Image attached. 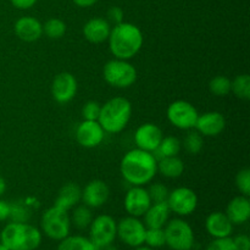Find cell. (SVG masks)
I'll list each match as a JSON object with an SVG mask.
<instances>
[{
  "label": "cell",
  "mask_w": 250,
  "mask_h": 250,
  "mask_svg": "<svg viewBox=\"0 0 250 250\" xmlns=\"http://www.w3.org/2000/svg\"><path fill=\"white\" fill-rule=\"evenodd\" d=\"M120 171L126 182L132 186H146L158 172V159L153 153L142 149L127 151L120 164Z\"/></svg>",
  "instance_id": "cell-1"
},
{
  "label": "cell",
  "mask_w": 250,
  "mask_h": 250,
  "mask_svg": "<svg viewBox=\"0 0 250 250\" xmlns=\"http://www.w3.org/2000/svg\"><path fill=\"white\" fill-rule=\"evenodd\" d=\"M107 42L114 58L129 60L141 51L144 38L142 31L136 24L121 22L112 27Z\"/></svg>",
  "instance_id": "cell-2"
},
{
  "label": "cell",
  "mask_w": 250,
  "mask_h": 250,
  "mask_svg": "<svg viewBox=\"0 0 250 250\" xmlns=\"http://www.w3.org/2000/svg\"><path fill=\"white\" fill-rule=\"evenodd\" d=\"M0 243L9 250H36L42 243V233L27 222H10L0 233Z\"/></svg>",
  "instance_id": "cell-3"
},
{
  "label": "cell",
  "mask_w": 250,
  "mask_h": 250,
  "mask_svg": "<svg viewBox=\"0 0 250 250\" xmlns=\"http://www.w3.org/2000/svg\"><path fill=\"white\" fill-rule=\"evenodd\" d=\"M131 117V102L124 97H115L102 105L98 122L105 133L116 134L126 128Z\"/></svg>",
  "instance_id": "cell-4"
},
{
  "label": "cell",
  "mask_w": 250,
  "mask_h": 250,
  "mask_svg": "<svg viewBox=\"0 0 250 250\" xmlns=\"http://www.w3.org/2000/svg\"><path fill=\"white\" fill-rule=\"evenodd\" d=\"M104 81L115 88H129L137 81V70L128 60L112 59L105 63L103 68Z\"/></svg>",
  "instance_id": "cell-5"
},
{
  "label": "cell",
  "mask_w": 250,
  "mask_h": 250,
  "mask_svg": "<svg viewBox=\"0 0 250 250\" xmlns=\"http://www.w3.org/2000/svg\"><path fill=\"white\" fill-rule=\"evenodd\" d=\"M41 226L46 237L60 242L70 234L71 220L68 212L53 205L42 215Z\"/></svg>",
  "instance_id": "cell-6"
},
{
  "label": "cell",
  "mask_w": 250,
  "mask_h": 250,
  "mask_svg": "<svg viewBox=\"0 0 250 250\" xmlns=\"http://www.w3.org/2000/svg\"><path fill=\"white\" fill-rule=\"evenodd\" d=\"M165 244L172 250H190L194 246L192 226L182 219H173L165 225Z\"/></svg>",
  "instance_id": "cell-7"
},
{
  "label": "cell",
  "mask_w": 250,
  "mask_h": 250,
  "mask_svg": "<svg viewBox=\"0 0 250 250\" xmlns=\"http://www.w3.org/2000/svg\"><path fill=\"white\" fill-rule=\"evenodd\" d=\"M116 236L117 222L110 215H99L89 225V239L97 250L111 246Z\"/></svg>",
  "instance_id": "cell-8"
},
{
  "label": "cell",
  "mask_w": 250,
  "mask_h": 250,
  "mask_svg": "<svg viewBox=\"0 0 250 250\" xmlns=\"http://www.w3.org/2000/svg\"><path fill=\"white\" fill-rule=\"evenodd\" d=\"M166 116H167L168 122L173 127L178 129H185L189 131L195 127L197 122L198 110L193 104L186 100H176L168 105L166 110Z\"/></svg>",
  "instance_id": "cell-9"
},
{
  "label": "cell",
  "mask_w": 250,
  "mask_h": 250,
  "mask_svg": "<svg viewBox=\"0 0 250 250\" xmlns=\"http://www.w3.org/2000/svg\"><path fill=\"white\" fill-rule=\"evenodd\" d=\"M146 227L138 217L127 216L117 224V236L126 246L137 248L144 244Z\"/></svg>",
  "instance_id": "cell-10"
},
{
  "label": "cell",
  "mask_w": 250,
  "mask_h": 250,
  "mask_svg": "<svg viewBox=\"0 0 250 250\" xmlns=\"http://www.w3.org/2000/svg\"><path fill=\"white\" fill-rule=\"evenodd\" d=\"M167 205L172 212L180 216H188L193 214L198 207V195L188 187H178L170 192Z\"/></svg>",
  "instance_id": "cell-11"
},
{
  "label": "cell",
  "mask_w": 250,
  "mask_h": 250,
  "mask_svg": "<svg viewBox=\"0 0 250 250\" xmlns=\"http://www.w3.org/2000/svg\"><path fill=\"white\" fill-rule=\"evenodd\" d=\"M77 80L70 72H60L51 83V95L59 104H67L77 94Z\"/></svg>",
  "instance_id": "cell-12"
},
{
  "label": "cell",
  "mask_w": 250,
  "mask_h": 250,
  "mask_svg": "<svg viewBox=\"0 0 250 250\" xmlns=\"http://www.w3.org/2000/svg\"><path fill=\"white\" fill-rule=\"evenodd\" d=\"M150 205L151 199L149 197L148 189L142 186H132L131 189H128L125 195L124 207L129 216H143Z\"/></svg>",
  "instance_id": "cell-13"
},
{
  "label": "cell",
  "mask_w": 250,
  "mask_h": 250,
  "mask_svg": "<svg viewBox=\"0 0 250 250\" xmlns=\"http://www.w3.org/2000/svg\"><path fill=\"white\" fill-rule=\"evenodd\" d=\"M105 131L98 121H85L83 120L76 129V141L83 148H97L103 143Z\"/></svg>",
  "instance_id": "cell-14"
},
{
  "label": "cell",
  "mask_w": 250,
  "mask_h": 250,
  "mask_svg": "<svg viewBox=\"0 0 250 250\" xmlns=\"http://www.w3.org/2000/svg\"><path fill=\"white\" fill-rule=\"evenodd\" d=\"M163 137V129L158 125L148 122L137 128L136 133H134V143L138 149L154 153L158 149Z\"/></svg>",
  "instance_id": "cell-15"
},
{
  "label": "cell",
  "mask_w": 250,
  "mask_h": 250,
  "mask_svg": "<svg viewBox=\"0 0 250 250\" xmlns=\"http://www.w3.org/2000/svg\"><path fill=\"white\" fill-rule=\"evenodd\" d=\"M110 197V188L104 181L93 180L85 185L82 189V198L81 200L83 204L87 205L90 209H98L106 204Z\"/></svg>",
  "instance_id": "cell-16"
},
{
  "label": "cell",
  "mask_w": 250,
  "mask_h": 250,
  "mask_svg": "<svg viewBox=\"0 0 250 250\" xmlns=\"http://www.w3.org/2000/svg\"><path fill=\"white\" fill-rule=\"evenodd\" d=\"M226 119L219 111H209L198 116L194 128L203 137H216L224 132Z\"/></svg>",
  "instance_id": "cell-17"
},
{
  "label": "cell",
  "mask_w": 250,
  "mask_h": 250,
  "mask_svg": "<svg viewBox=\"0 0 250 250\" xmlns=\"http://www.w3.org/2000/svg\"><path fill=\"white\" fill-rule=\"evenodd\" d=\"M15 34L19 37L21 41L32 43L36 42L43 36V24L32 16H23L19 19L14 27Z\"/></svg>",
  "instance_id": "cell-18"
},
{
  "label": "cell",
  "mask_w": 250,
  "mask_h": 250,
  "mask_svg": "<svg viewBox=\"0 0 250 250\" xmlns=\"http://www.w3.org/2000/svg\"><path fill=\"white\" fill-rule=\"evenodd\" d=\"M111 31V24L103 17H94L83 26V36L89 43L100 44L107 41Z\"/></svg>",
  "instance_id": "cell-19"
},
{
  "label": "cell",
  "mask_w": 250,
  "mask_h": 250,
  "mask_svg": "<svg viewBox=\"0 0 250 250\" xmlns=\"http://www.w3.org/2000/svg\"><path fill=\"white\" fill-rule=\"evenodd\" d=\"M205 229L208 233L214 238L229 237L233 232V224L229 221L225 212H212L205 220Z\"/></svg>",
  "instance_id": "cell-20"
},
{
  "label": "cell",
  "mask_w": 250,
  "mask_h": 250,
  "mask_svg": "<svg viewBox=\"0 0 250 250\" xmlns=\"http://www.w3.org/2000/svg\"><path fill=\"white\" fill-rule=\"evenodd\" d=\"M171 210L167 203H151L144 216V225L146 229H164L170 219Z\"/></svg>",
  "instance_id": "cell-21"
},
{
  "label": "cell",
  "mask_w": 250,
  "mask_h": 250,
  "mask_svg": "<svg viewBox=\"0 0 250 250\" xmlns=\"http://www.w3.org/2000/svg\"><path fill=\"white\" fill-rule=\"evenodd\" d=\"M225 214L227 215L229 221L233 225L246 224L250 219L249 197H244V195L241 194L238 197L233 198L227 205Z\"/></svg>",
  "instance_id": "cell-22"
},
{
  "label": "cell",
  "mask_w": 250,
  "mask_h": 250,
  "mask_svg": "<svg viewBox=\"0 0 250 250\" xmlns=\"http://www.w3.org/2000/svg\"><path fill=\"white\" fill-rule=\"evenodd\" d=\"M81 198H82V189L80 188V186L72 182L66 183L59 190L54 207L68 211V210L73 209L76 205H78V203L81 202Z\"/></svg>",
  "instance_id": "cell-23"
},
{
  "label": "cell",
  "mask_w": 250,
  "mask_h": 250,
  "mask_svg": "<svg viewBox=\"0 0 250 250\" xmlns=\"http://www.w3.org/2000/svg\"><path fill=\"white\" fill-rule=\"evenodd\" d=\"M158 171L166 178H178L185 171V163L177 156H166L158 160Z\"/></svg>",
  "instance_id": "cell-24"
},
{
  "label": "cell",
  "mask_w": 250,
  "mask_h": 250,
  "mask_svg": "<svg viewBox=\"0 0 250 250\" xmlns=\"http://www.w3.org/2000/svg\"><path fill=\"white\" fill-rule=\"evenodd\" d=\"M71 225L78 229H85L89 227V225L93 221V214L90 208L87 205H76L73 208L72 215L70 216Z\"/></svg>",
  "instance_id": "cell-25"
},
{
  "label": "cell",
  "mask_w": 250,
  "mask_h": 250,
  "mask_svg": "<svg viewBox=\"0 0 250 250\" xmlns=\"http://www.w3.org/2000/svg\"><path fill=\"white\" fill-rule=\"evenodd\" d=\"M58 250H97L89 238L83 236H70L61 239Z\"/></svg>",
  "instance_id": "cell-26"
},
{
  "label": "cell",
  "mask_w": 250,
  "mask_h": 250,
  "mask_svg": "<svg viewBox=\"0 0 250 250\" xmlns=\"http://www.w3.org/2000/svg\"><path fill=\"white\" fill-rule=\"evenodd\" d=\"M182 144L178 138L173 136L163 137L158 149L154 153H158L159 159L166 158V156H177L180 154Z\"/></svg>",
  "instance_id": "cell-27"
},
{
  "label": "cell",
  "mask_w": 250,
  "mask_h": 250,
  "mask_svg": "<svg viewBox=\"0 0 250 250\" xmlns=\"http://www.w3.org/2000/svg\"><path fill=\"white\" fill-rule=\"evenodd\" d=\"M231 92L236 95L238 99L249 100L250 99V76L244 73L239 75L232 81Z\"/></svg>",
  "instance_id": "cell-28"
},
{
  "label": "cell",
  "mask_w": 250,
  "mask_h": 250,
  "mask_svg": "<svg viewBox=\"0 0 250 250\" xmlns=\"http://www.w3.org/2000/svg\"><path fill=\"white\" fill-rule=\"evenodd\" d=\"M66 33V23L60 19H49L43 24V34L50 39H60Z\"/></svg>",
  "instance_id": "cell-29"
},
{
  "label": "cell",
  "mask_w": 250,
  "mask_h": 250,
  "mask_svg": "<svg viewBox=\"0 0 250 250\" xmlns=\"http://www.w3.org/2000/svg\"><path fill=\"white\" fill-rule=\"evenodd\" d=\"M203 146H204V139L198 131L188 132L187 136L183 139V148L190 155L199 154L202 151Z\"/></svg>",
  "instance_id": "cell-30"
},
{
  "label": "cell",
  "mask_w": 250,
  "mask_h": 250,
  "mask_svg": "<svg viewBox=\"0 0 250 250\" xmlns=\"http://www.w3.org/2000/svg\"><path fill=\"white\" fill-rule=\"evenodd\" d=\"M232 81L226 76H215L209 83V89L216 97H226L231 93Z\"/></svg>",
  "instance_id": "cell-31"
},
{
  "label": "cell",
  "mask_w": 250,
  "mask_h": 250,
  "mask_svg": "<svg viewBox=\"0 0 250 250\" xmlns=\"http://www.w3.org/2000/svg\"><path fill=\"white\" fill-rule=\"evenodd\" d=\"M144 243L150 248H161L165 246V232L164 229H146Z\"/></svg>",
  "instance_id": "cell-32"
},
{
  "label": "cell",
  "mask_w": 250,
  "mask_h": 250,
  "mask_svg": "<svg viewBox=\"0 0 250 250\" xmlns=\"http://www.w3.org/2000/svg\"><path fill=\"white\" fill-rule=\"evenodd\" d=\"M29 216H31V211L27 207H24L21 203H16L10 204V217L12 222H27Z\"/></svg>",
  "instance_id": "cell-33"
},
{
  "label": "cell",
  "mask_w": 250,
  "mask_h": 250,
  "mask_svg": "<svg viewBox=\"0 0 250 250\" xmlns=\"http://www.w3.org/2000/svg\"><path fill=\"white\" fill-rule=\"evenodd\" d=\"M148 193L151 199V203H164L167 202L170 190L163 183H154V185L149 187Z\"/></svg>",
  "instance_id": "cell-34"
},
{
  "label": "cell",
  "mask_w": 250,
  "mask_h": 250,
  "mask_svg": "<svg viewBox=\"0 0 250 250\" xmlns=\"http://www.w3.org/2000/svg\"><path fill=\"white\" fill-rule=\"evenodd\" d=\"M236 187L244 197L250 195V170L242 168L236 176Z\"/></svg>",
  "instance_id": "cell-35"
},
{
  "label": "cell",
  "mask_w": 250,
  "mask_h": 250,
  "mask_svg": "<svg viewBox=\"0 0 250 250\" xmlns=\"http://www.w3.org/2000/svg\"><path fill=\"white\" fill-rule=\"evenodd\" d=\"M100 109H102V105L98 102H94V100L87 102L82 109L83 120H85V121H98L100 115Z\"/></svg>",
  "instance_id": "cell-36"
},
{
  "label": "cell",
  "mask_w": 250,
  "mask_h": 250,
  "mask_svg": "<svg viewBox=\"0 0 250 250\" xmlns=\"http://www.w3.org/2000/svg\"><path fill=\"white\" fill-rule=\"evenodd\" d=\"M205 250H234L233 242H232L231 237L214 238V241L208 244Z\"/></svg>",
  "instance_id": "cell-37"
},
{
  "label": "cell",
  "mask_w": 250,
  "mask_h": 250,
  "mask_svg": "<svg viewBox=\"0 0 250 250\" xmlns=\"http://www.w3.org/2000/svg\"><path fill=\"white\" fill-rule=\"evenodd\" d=\"M106 21L110 24H114V26L124 22V10L119 6H111L107 10Z\"/></svg>",
  "instance_id": "cell-38"
},
{
  "label": "cell",
  "mask_w": 250,
  "mask_h": 250,
  "mask_svg": "<svg viewBox=\"0 0 250 250\" xmlns=\"http://www.w3.org/2000/svg\"><path fill=\"white\" fill-rule=\"evenodd\" d=\"M234 250H250V238L247 234H238L232 238Z\"/></svg>",
  "instance_id": "cell-39"
},
{
  "label": "cell",
  "mask_w": 250,
  "mask_h": 250,
  "mask_svg": "<svg viewBox=\"0 0 250 250\" xmlns=\"http://www.w3.org/2000/svg\"><path fill=\"white\" fill-rule=\"evenodd\" d=\"M10 1H11L12 6L16 7V9L27 10L31 9L32 6H34L38 0H10Z\"/></svg>",
  "instance_id": "cell-40"
},
{
  "label": "cell",
  "mask_w": 250,
  "mask_h": 250,
  "mask_svg": "<svg viewBox=\"0 0 250 250\" xmlns=\"http://www.w3.org/2000/svg\"><path fill=\"white\" fill-rule=\"evenodd\" d=\"M10 217V203L0 200V221H5Z\"/></svg>",
  "instance_id": "cell-41"
},
{
  "label": "cell",
  "mask_w": 250,
  "mask_h": 250,
  "mask_svg": "<svg viewBox=\"0 0 250 250\" xmlns=\"http://www.w3.org/2000/svg\"><path fill=\"white\" fill-rule=\"evenodd\" d=\"M72 1L75 2V5L80 7H90L94 4H97L99 0H72Z\"/></svg>",
  "instance_id": "cell-42"
},
{
  "label": "cell",
  "mask_w": 250,
  "mask_h": 250,
  "mask_svg": "<svg viewBox=\"0 0 250 250\" xmlns=\"http://www.w3.org/2000/svg\"><path fill=\"white\" fill-rule=\"evenodd\" d=\"M5 190H6V182H5L4 177H1V176H0V197L4 194Z\"/></svg>",
  "instance_id": "cell-43"
},
{
  "label": "cell",
  "mask_w": 250,
  "mask_h": 250,
  "mask_svg": "<svg viewBox=\"0 0 250 250\" xmlns=\"http://www.w3.org/2000/svg\"><path fill=\"white\" fill-rule=\"evenodd\" d=\"M134 250H154L153 248H150V247H137V248H134Z\"/></svg>",
  "instance_id": "cell-44"
},
{
  "label": "cell",
  "mask_w": 250,
  "mask_h": 250,
  "mask_svg": "<svg viewBox=\"0 0 250 250\" xmlns=\"http://www.w3.org/2000/svg\"><path fill=\"white\" fill-rule=\"evenodd\" d=\"M103 250H117V249L114 248V247L109 246V247H105V248H103Z\"/></svg>",
  "instance_id": "cell-45"
},
{
  "label": "cell",
  "mask_w": 250,
  "mask_h": 250,
  "mask_svg": "<svg viewBox=\"0 0 250 250\" xmlns=\"http://www.w3.org/2000/svg\"><path fill=\"white\" fill-rule=\"evenodd\" d=\"M0 250H9L2 243H0Z\"/></svg>",
  "instance_id": "cell-46"
}]
</instances>
